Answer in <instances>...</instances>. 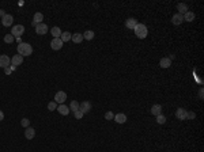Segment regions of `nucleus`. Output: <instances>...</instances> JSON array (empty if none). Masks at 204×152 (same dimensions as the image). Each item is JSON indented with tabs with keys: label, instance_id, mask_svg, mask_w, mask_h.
<instances>
[{
	"label": "nucleus",
	"instance_id": "bb28decb",
	"mask_svg": "<svg viewBox=\"0 0 204 152\" xmlns=\"http://www.w3.org/2000/svg\"><path fill=\"white\" fill-rule=\"evenodd\" d=\"M14 35L12 34H6L4 35V42H6V44H12V42H14Z\"/></svg>",
	"mask_w": 204,
	"mask_h": 152
},
{
	"label": "nucleus",
	"instance_id": "2eb2a0df",
	"mask_svg": "<svg viewBox=\"0 0 204 152\" xmlns=\"http://www.w3.org/2000/svg\"><path fill=\"white\" fill-rule=\"evenodd\" d=\"M79 110H82L84 114H86V113H89V111L91 110V103H90V102H87V101H84V102H82V103H80V106H79Z\"/></svg>",
	"mask_w": 204,
	"mask_h": 152
},
{
	"label": "nucleus",
	"instance_id": "9b49d317",
	"mask_svg": "<svg viewBox=\"0 0 204 152\" xmlns=\"http://www.w3.org/2000/svg\"><path fill=\"white\" fill-rule=\"evenodd\" d=\"M22 63H23V57H22L21 54H15L11 57V64L14 65V67H18V65H21Z\"/></svg>",
	"mask_w": 204,
	"mask_h": 152
},
{
	"label": "nucleus",
	"instance_id": "1a4fd4ad",
	"mask_svg": "<svg viewBox=\"0 0 204 152\" xmlns=\"http://www.w3.org/2000/svg\"><path fill=\"white\" fill-rule=\"evenodd\" d=\"M12 22H14V18H12V15H10V14H6L3 18H1V25H3L4 27H10L12 25Z\"/></svg>",
	"mask_w": 204,
	"mask_h": 152
},
{
	"label": "nucleus",
	"instance_id": "4468645a",
	"mask_svg": "<svg viewBox=\"0 0 204 152\" xmlns=\"http://www.w3.org/2000/svg\"><path fill=\"white\" fill-rule=\"evenodd\" d=\"M57 111H59L60 114H61V115H68V114H69V107H68V106H65L64 103H63V105H59L57 106V109H56Z\"/></svg>",
	"mask_w": 204,
	"mask_h": 152
},
{
	"label": "nucleus",
	"instance_id": "f257e3e1",
	"mask_svg": "<svg viewBox=\"0 0 204 152\" xmlns=\"http://www.w3.org/2000/svg\"><path fill=\"white\" fill-rule=\"evenodd\" d=\"M16 50H18V54H21L22 57H26V56H31V53H33V46H31L30 44L22 42V44L18 45Z\"/></svg>",
	"mask_w": 204,
	"mask_h": 152
},
{
	"label": "nucleus",
	"instance_id": "dca6fc26",
	"mask_svg": "<svg viewBox=\"0 0 204 152\" xmlns=\"http://www.w3.org/2000/svg\"><path fill=\"white\" fill-rule=\"evenodd\" d=\"M34 136H36V130L33 128H26V130H25V137L27 139V140H33L34 139Z\"/></svg>",
	"mask_w": 204,
	"mask_h": 152
},
{
	"label": "nucleus",
	"instance_id": "39448f33",
	"mask_svg": "<svg viewBox=\"0 0 204 152\" xmlns=\"http://www.w3.org/2000/svg\"><path fill=\"white\" fill-rule=\"evenodd\" d=\"M176 117L181 121L188 120V110H185L184 107H178L177 110H176Z\"/></svg>",
	"mask_w": 204,
	"mask_h": 152
},
{
	"label": "nucleus",
	"instance_id": "a878e982",
	"mask_svg": "<svg viewBox=\"0 0 204 152\" xmlns=\"http://www.w3.org/2000/svg\"><path fill=\"white\" fill-rule=\"evenodd\" d=\"M79 106H80L79 102H76V101H72V102L69 103V106H68V107H69V110H72V111L75 113L76 110H79Z\"/></svg>",
	"mask_w": 204,
	"mask_h": 152
},
{
	"label": "nucleus",
	"instance_id": "f8f14e48",
	"mask_svg": "<svg viewBox=\"0 0 204 152\" xmlns=\"http://www.w3.org/2000/svg\"><path fill=\"white\" fill-rule=\"evenodd\" d=\"M137 25V21H136L135 18H128L127 21H125V27L129 30H133L135 29V26Z\"/></svg>",
	"mask_w": 204,
	"mask_h": 152
},
{
	"label": "nucleus",
	"instance_id": "c756f323",
	"mask_svg": "<svg viewBox=\"0 0 204 152\" xmlns=\"http://www.w3.org/2000/svg\"><path fill=\"white\" fill-rule=\"evenodd\" d=\"M74 115H75V118H76V120H82L83 115H84V113H83L82 110H76L74 113Z\"/></svg>",
	"mask_w": 204,
	"mask_h": 152
},
{
	"label": "nucleus",
	"instance_id": "9d476101",
	"mask_svg": "<svg viewBox=\"0 0 204 152\" xmlns=\"http://www.w3.org/2000/svg\"><path fill=\"white\" fill-rule=\"evenodd\" d=\"M48 30H49V29H48V26L44 23V22H42V23H40L38 26H36V33L38 35H45L48 33Z\"/></svg>",
	"mask_w": 204,
	"mask_h": 152
},
{
	"label": "nucleus",
	"instance_id": "ddd939ff",
	"mask_svg": "<svg viewBox=\"0 0 204 152\" xmlns=\"http://www.w3.org/2000/svg\"><path fill=\"white\" fill-rule=\"evenodd\" d=\"M113 120H114L117 124H125L127 122V115H125L124 113H118V114H116L114 115Z\"/></svg>",
	"mask_w": 204,
	"mask_h": 152
},
{
	"label": "nucleus",
	"instance_id": "cd10ccee",
	"mask_svg": "<svg viewBox=\"0 0 204 152\" xmlns=\"http://www.w3.org/2000/svg\"><path fill=\"white\" fill-rule=\"evenodd\" d=\"M56 109H57V103L55 102V101H53V102L48 103V110H49V111H55Z\"/></svg>",
	"mask_w": 204,
	"mask_h": 152
},
{
	"label": "nucleus",
	"instance_id": "0eeeda50",
	"mask_svg": "<svg viewBox=\"0 0 204 152\" xmlns=\"http://www.w3.org/2000/svg\"><path fill=\"white\" fill-rule=\"evenodd\" d=\"M42 22H44V15H42L41 12H36V14H34V16H33L31 25L36 27V26H38L40 23H42Z\"/></svg>",
	"mask_w": 204,
	"mask_h": 152
},
{
	"label": "nucleus",
	"instance_id": "b1692460",
	"mask_svg": "<svg viewBox=\"0 0 204 152\" xmlns=\"http://www.w3.org/2000/svg\"><path fill=\"white\" fill-rule=\"evenodd\" d=\"M71 37H72L71 33H68V31H63V33H61V35H60V39H61L63 44H64V42H68V41H69V39H71Z\"/></svg>",
	"mask_w": 204,
	"mask_h": 152
},
{
	"label": "nucleus",
	"instance_id": "c85d7f7f",
	"mask_svg": "<svg viewBox=\"0 0 204 152\" xmlns=\"http://www.w3.org/2000/svg\"><path fill=\"white\" fill-rule=\"evenodd\" d=\"M157 122L161 124V125H163V124L166 122V117L163 115V114H159V115H157Z\"/></svg>",
	"mask_w": 204,
	"mask_h": 152
},
{
	"label": "nucleus",
	"instance_id": "c9c22d12",
	"mask_svg": "<svg viewBox=\"0 0 204 152\" xmlns=\"http://www.w3.org/2000/svg\"><path fill=\"white\" fill-rule=\"evenodd\" d=\"M4 15H6V12H4V10H0V16L3 18V16H4Z\"/></svg>",
	"mask_w": 204,
	"mask_h": 152
},
{
	"label": "nucleus",
	"instance_id": "473e14b6",
	"mask_svg": "<svg viewBox=\"0 0 204 152\" xmlns=\"http://www.w3.org/2000/svg\"><path fill=\"white\" fill-rule=\"evenodd\" d=\"M15 69H16V67H14V65H10L8 68H6V69H4V72H6V75H10V73L14 72Z\"/></svg>",
	"mask_w": 204,
	"mask_h": 152
},
{
	"label": "nucleus",
	"instance_id": "72a5a7b5",
	"mask_svg": "<svg viewBox=\"0 0 204 152\" xmlns=\"http://www.w3.org/2000/svg\"><path fill=\"white\" fill-rule=\"evenodd\" d=\"M193 118H196V114L193 111H188V120H193Z\"/></svg>",
	"mask_w": 204,
	"mask_h": 152
},
{
	"label": "nucleus",
	"instance_id": "412c9836",
	"mask_svg": "<svg viewBox=\"0 0 204 152\" xmlns=\"http://www.w3.org/2000/svg\"><path fill=\"white\" fill-rule=\"evenodd\" d=\"M95 37V33L93 30H87V31L83 33V39H87V41H91L93 38Z\"/></svg>",
	"mask_w": 204,
	"mask_h": 152
},
{
	"label": "nucleus",
	"instance_id": "6e6552de",
	"mask_svg": "<svg viewBox=\"0 0 204 152\" xmlns=\"http://www.w3.org/2000/svg\"><path fill=\"white\" fill-rule=\"evenodd\" d=\"M50 48L53 50H60L63 48V41L60 38H53V39L50 41Z\"/></svg>",
	"mask_w": 204,
	"mask_h": 152
},
{
	"label": "nucleus",
	"instance_id": "f704fd0d",
	"mask_svg": "<svg viewBox=\"0 0 204 152\" xmlns=\"http://www.w3.org/2000/svg\"><path fill=\"white\" fill-rule=\"evenodd\" d=\"M3 120H4V113L0 110V121H3Z\"/></svg>",
	"mask_w": 204,
	"mask_h": 152
},
{
	"label": "nucleus",
	"instance_id": "423d86ee",
	"mask_svg": "<svg viewBox=\"0 0 204 152\" xmlns=\"http://www.w3.org/2000/svg\"><path fill=\"white\" fill-rule=\"evenodd\" d=\"M10 64H11V59H10L8 56H6V54L0 56V68L6 69V68L10 67Z\"/></svg>",
	"mask_w": 204,
	"mask_h": 152
},
{
	"label": "nucleus",
	"instance_id": "2f4dec72",
	"mask_svg": "<svg viewBox=\"0 0 204 152\" xmlns=\"http://www.w3.org/2000/svg\"><path fill=\"white\" fill-rule=\"evenodd\" d=\"M21 125L23 126V128H29V125H30V120H27V118H22Z\"/></svg>",
	"mask_w": 204,
	"mask_h": 152
},
{
	"label": "nucleus",
	"instance_id": "a211bd4d",
	"mask_svg": "<svg viewBox=\"0 0 204 152\" xmlns=\"http://www.w3.org/2000/svg\"><path fill=\"white\" fill-rule=\"evenodd\" d=\"M195 12H192V11H188L186 14H184L182 15V18H184V22H193L195 21Z\"/></svg>",
	"mask_w": 204,
	"mask_h": 152
},
{
	"label": "nucleus",
	"instance_id": "5701e85b",
	"mask_svg": "<svg viewBox=\"0 0 204 152\" xmlns=\"http://www.w3.org/2000/svg\"><path fill=\"white\" fill-rule=\"evenodd\" d=\"M172 65V61L167 59V57H163V59H161V61H159V67L161 68H169Z\"/></svg>",
	"mask_w": 204,
	"mask_h": 152
},
{
	"label": "nucleus",
	"instance_id": "4be33fe9",
	"mask_svg": "<svg viewBox=\"0 0 204 152\" xmlns=\"http://www.w3.org/2000/svg\"><path fill=\"white\" fill-rule=\"evenodd\" d=\"M61 29H60V27H52V29H50V34L53 35V38H60V35H61Z\"/></svg>",
	"mask_w": 204,
	"mask_h": 152
},
{
	"label": "nucleus",
	"instance_id": "7ed1b4c3",
	"mask_svg": "<svg viewBox=\"0 0 204 152\" xmlns=\"http://www.w3.org/2000/svg\"><path fill=\"white\" fill-rule=\"evenodd\" d=\"M23 33H25V26L23 25H15V26H12L11 34L14 35V38H21Z\"/></svg>",
	"mask_w": 204,
	"mask_h": 152
},
{
	"label": "nucleus",
	"instance_id": "f3484780",
	"mask_svg": "<svg viewBox=\"0 0 204 152\" xmlns=\"http://www.w3.org/2000/svg\"><path fill=\"white\" fill-rule=\"evenodd\" d=\"M151 114H152V115H155V117H157V115H159V114H162V106L161 105H152V107H151Z\"/></svg>",
	"mask_w": 204,
	"mask_h": 152
},
{
	"label": "nucleus",
	"instance_id": "f03ea898",
	"mask_svg": "<svg viewBox=\"0 0 204 152\" xmlns=\"http://www.w3.org/2000/svg\"><path fill=\"white\" fill-rule=\"evenodd\" d=\"M133 31H135L136 37L140 38V39L146 38V37H147V34H148L147 26H146V25H143V23H137V25H136L135 29H133Z\"/></svg>",
	"mask_w": 204,
	"mask_h": 152
},
{
	"label": "nucleus",
	"instance_id": "7c9ffc66",
	"mask_svg": "<svg viewBox=\"0 0 204 152\" xmlns=\"http://www.w3.org/2000/svg\"><path fill=\"white\" fill-rule=\"evenodd\" d=\"M113 118H114V114H113L112 111H106V113H105V120L110 121V120H113Z\"/></svg>",
	"mask_w": 204,
	"mask_h": 152
},
{
	"label": "nucleus",
	"instance_id": "20e7f679",
	"mask_svg": "<svg viewBox=\"0 0 204 152\" xmlns=\"http://www.w3.org/2000/svg\"><path fill=\"white\" fill-rule=\"evenodd\" d=\"M65 99H67V94H65V91H57L56 95H55V102L59 103V105H63V103L65 102Z\"/></svg>",
	"mask_w": 204,
	"mask_h": 152
},
{
	"label": "nucleus",
	"instance_id": "393cba45",
	"mask_svg": "<svg viewBox=\"0 0 204 152\" xmlns=\"http://www.w3.org/2000/svg\"><path fill=\"white\" fill-rule=\"evenodd\" d=\"M71 39L75 42V44H80V42L83 41V34H79V33H75V34L71 37Z\"/></svg>",
	"mask_w": 204,
	"mask_h": 152
},
{
	"label": "nucleus",
	"instance_id": "6ab92c4d",
	"mask_svg": "<svg viewBox=\"0 0 204 152\" xmlns=\"http://www.w3.org/2000/svg\"><path fill=\"white\" fill-rule=\"evenodd\" d=\"M172 22H173V25H176V26H180V25L184 22L182 15H181V14H174V16H173V19H172Z\"/></svg>",
	"mask_w": 204,
	"mask_h": 152
},
{
	"label": "nucleus",
	"instance_id": "aec40b11",
	"mask_svg": "<svg viewBox=\"0 0 204 152\" xmlns=\"http://www.w3.org/2000/svg\"><path fill=\"white\" fill-rule=\"evenodd\" d=\"M177 14H181V15H184V14H186L188 12V6H186L185 3H178L177 4Z\"/></svg>",
	"mask_w": 204,
	"mask_h": 152
}]
</instances>
